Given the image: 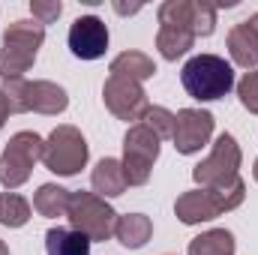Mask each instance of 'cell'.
Segmentation results:
<instances>
[{"instance_id":"1","label":"cell","mask_w":258,"mask_h":255,"mask_svg":"<svg viewBox=\"0 0 258 255\" xmlns=\"http://www.w3.org/2000/svg\"><path fill=\"white\" fill-rule=\"evenodd\" d=\"M42 42H45V27L36 18L12 21L3 33V45H0V78L3 81L21 78L36 63V54H39Z\"/></svg>"},{"instance_id":"2","label":"cell","mask_w":258,"mask_h":255,"mask_svg":"<svg viewBox=\"0 0 258 255\" xmlns=\"http://www.w3.org/2000/svg\"><path fill=\"white\" fill-rule=\"evenodd\" d=\"M243 198H246L243 180H234L219 189H189L174 201V213L183 225H198V222H210V219L240 207Z\"/></svg>"},{"instance_id":"3","label":"cell","mask_w":258,"mask_h":255,"mask_svg":"<svg viewBox=\"0 0 258 255\" xmlns=\"http://www.w3.org/2000/svg\"><path fill=\"white\" fill-rule=\"evenodd\" d=\"M180 81L192 99L213 102V99H222L234 87V69L219 54H195L192 60H186Z\"/></svg>"},{"instance_id":"4","label":"cell","mask_w":258,"mask_h":255,"mask_svg":"<svg viewBox=\"0 0 258 255\" xmlns=\"http://www.w3.org/2000/svg\"><path fill=\"white\" fill-rule=\"evenodd\" d=\"M159 33L156 48L165 60L183 57L195 45V24H192V0H165L159 6Z\"/></svg>"},{"instance_id":"5","label":"cell","mask_w":258,"mask_h":255,"mask_svg":"<svg viewBox=\"0 0 258 255\" xmlns=\"http://www.w3.org/2000/svg\"><path fill=\"white\" fill-rule=\"evenodd\" d=\"M3 96L9 102V111L12 114H24V111H36V114H60L69 105V96L60 84L54 81H24V78H15V81H3Z\"/></svg>"},{"instance_id":"6","label":"cell","mask_w":258,"mask_h":255,"mask_svg":"<svg viewBox=\"0 0 258 255\" xmlns=\"http://www.w3.org/2000/svg\"><path fill=\"white\" fill-rule=\"evenodd\" d=\"M66 219L90 243L93 240H108L114 234V225H117L114 207L105 198H99L96 192H72L69 207H66Z\"/></svg>"},{"instance_id":"7","label":"cell","mask_w":258,"mask_h":255,"mask_svg":"<svg viewBox=\"0 0 258 255\" xmlns=\"http://www.w3.org/2000/svg\"><path fill=\"white\" fill-rule=\"evenodd\" d=\"M42 150H45V141L36 132L30 129L15 132L0 153V186L18 189L21 183H27L33 174V165L42 159Z\"/></svg>"},{"instance_id":"8","label":"cell","mask_w":258,"mask_h":255,"mask_svg":"<svg viewBox=\"0 0 258 255\" xmlns=\"http://www.w3.org/2000/svg\"><path fill=\"white\" fill-rule=\"evenodd\" d=\"M237 171H240V144L234 141L231 132H222L213 141L210 156L192 168V177L201 189H219V186L240 180Z\"/></svg>"},{"instance_id":"9","label":"cell","mask_w":258,"mask_h":255,"mask_svg":"<svg viewBox=\"0 0 258 255\" xmlns=\"http://www.w3.org/2000/svg\"><path fill=\"white\" fill-rule=\"evenodd\" d=\"M42 162L48 171L60 174V177H72L87 165V141L81 135V129L57 126L48 138H45V150H42Z\"/></svg>"},{"instance_id":"10","label":"cell","mask_w":258,"mask_h":255,"mask_svg":"<svg viewBox=\"0 0 258 255\" xmlns=\"http://www.w3.org/2000/svg\"><path fill=\"white\" fill-rule=\"evenodd\" d=\"M159 156V138L153 129H147L144 123L129 126L123 135V174H126V186H144L150 180L153 162Z\"/></svg>"},{"instance_id":"11","label":"cell","mask_w":258,"mask_h":255,"mask_svg":"<svg viewBox=\"0 0 258 255\" xmlns=\"http://www.w3.org/2000/svg\"><path fill=\"white\" fill-rule=\"evenodd\" d=\"M102 99H105V108L117 120H126L132 126L138 120H144L150 111L144 87L132 78H120V75H108V81L102 84Z\"/></svg>"},{"instance_id":"12","label":"cell","mask_w":258,"mask_h":255,"mask_svg":"<svg viewBox=\"0 0 258 255\" xmlns=\"http://www.w3.org/2000/svg\"><path fill=\"white\" fill-rule=\"evenodd\" d=\"M213 123H216V120H213L210 111H201V108H180V111L174 114V135H171L174 150L183 153V156L198 153V150L210 141Z\"/></svg>"},{"instance_id":"13","label":"cell","mask_w":258,"mask_h":255,"mask_svg":"<svg viewBox=\"0 0 258 255\" xmlns=\"http://www.w3.org/2000/svg\"><path fill=\"white\" fill-rule=\"evenodd\" d=\"M108 48V27L96 15H81L69 27V51L78 60H99Z\"/></svg>"},{"instance_id":"14","label":"cell","mask_w":258,"mask_h":255,"mask_svg":"<svg viewBox=\"0 0 258 255\" xmlns=\"http://www.w3.org/2000/svg\"><path fill=\"white\" fill-rule=\"evenodd\" d=\"M228 54L243 69H255L258 66V12L231 27V33H228Z\"/></svg>"},{"instance_id":"15","label":"cell","mask_w":258,"mask_h":255,"mask_svg":"<svg viewBox=\"0 0 258 255\" xmlns=\"http://www.w3.org/2000/svg\"><path fill=\"white\" fill-rule=\"evenodd\" d=\"M90 183H93V189H96L99 198H117V195H123L126 174H123L120 159H111V156L99 159L96 168H93V174H90Z\"/></svg>"},{"instance_id":"16","label":"cell","mask_w":258,"mask_h":255,"mask_svg":"<svg viewBox=\"0 0 258 255\" xmlns=\"http://www.w3.org/2000/svg\"><path fill=\"white\" fill-rule=\"evenodd\" d=\"M153 234V222L150 216L144 213H126V216H117V225H114V237L120 240V246L126 249H141Z\"/></svg>"},{"instance_id":"17","label":"cell","mask_w":258,"mask_h":255,"mask_svg":"<svg viewBox=\"0 0 258 255\" xmlns=\"http://www.w3.org/2000/svg\"><path fill=\"white\" fill-rule=\"evenodd\" d=\"M45 252L48 255H90V240L75 228H48L45 231Z\"/></svg>"},{"instance_id":"18","label":"cell","mask_w":258,"mask_h":255,"mask_svg":"<svg viewBox=\"0 0 258 255\" xmlns=\"http://www.w3.org/2000/svg\"><path fill=\"white\" fill-rule=\"evenodd\" d=\"M108 72L111 75H120V78H132V81L141 84V81H147V78L156 75V63L144 51H123V54H117L111 60Z\"/></svg>"},{"instance_id":"19","label":"cell","mask_w":258,"mask_h":255,"mask_svg":"<svg viewBox=\"0 0 258 255\" xmlns=\"http://www.w3.org/2000/svg\"><path fill=\"white\" fill-rule=\"evenodd\" d=\"M69 195L72 192L57 186V183H42L36 195H33V207L39 216H48V219H57L66 216V207H69Z\"/></svg>"},{"instance_id":"20","label":"cell","mask_w":258,"mask_h":255,"mask_svg":"<svg viewBox=\"0 0 258 255\" xmlns=\"http://www.w3.org/2000/svg\"><path fill=\"white\" fill-rule=\"evenodd\" d=\"M189 255H234V234L225 228H210L189 240Z\"/></svg>"},{"instance_id":"21","label":"cell","mask_w":258,"mask_h":255,"mask_svg":"<svg viewBox=\"0 0 258 255\" xmlns=\"http://www.w3.org/2000/svg\"><path fill=\"white\" fill-rule=\"evenodd\" d=\"M30 219V204L18 195V192H6L0 195V225L6 228H21Z\"/></svg>"},{"instance_id":"22","label":"cell","mask_w":258,"mask_h":255,"mask_svg":"<svg viewBox=\"0 0 258 255\" xmlns=\"http://www.w3.org/2000/svg\"><path fill=\"white\" fill-rule=\"evenodd\" d=\"M141 123L147 129H153L159 141L174 135V114H171L168 108H162V105H150V111H147V117H144Z\"/></svg>"},{"instance_id":"23","label":"cell","mask_w":258,"mask_h":255,"mask_svg":"<svg viewBox=\"0 0 258 255\" xmlns=\"http://www.w3.org/2000/svg\"><path fill=\"white\" fill-rule=\"evenodd\" d=\"M192 24L195 36H210L216 30V6L207 0H192Z\"/></svg>"},{"instance_id":"24","label":"cell","mask_w":258,"mask_h":255,"mask_svg":"<svg viewBox=\"0 0 258 255\" xmlns=\"http://www.w3.org/2000/svg\"><path fill=\"white\" fill-rule=\"evenodd\" d=\"M237 96H240V105L246 111L258 114V69L246 72L240 81H237Z\"/></svg>"},{"instance_id":"25","label":"cell","mask_w":258,"mask_h":255,"mask_svg":"<svg viewBox=\"0 0 258 255\" xmlns=\"http://www.w3.org/2000/svg\"><path fill=\"white\" fill-rule=\"evenodd\" d=\"M30 12H33V18L45 27V24H54V21L60 18L63 3H60V0H30Z\"/></svg>"},{"instance_id":"26","label":"cell","mask_w":258,"mask_h":255,"mask_svg":"<svg viewBox=\"0 0 258 255\" xmlns=\"http://www.w3.org/2000/svg\"><path fill=\"white\" fill-rule=\"evenodd\" d=\"M114 9H117V12H120V15H132V12H138V9H141V3H120V0H114Z\"/></svg>"},{"instance_id":"27","label":"cell","mask_w":258,"mask_h":255,"mask_svg":"<svg viewBox=\"0 0 258 255\" xmlns=\"http://www.w3.org/2000/svg\"><path fill=\"white\" fill-rule=\"evenodd\" d=\"M9 114H12V111H9V102H6V96H3V90H0V129L9 120Z\"/></svg>"},{"instance_id":"28","label":"cell","mask_w":258,"mask_h":255,"mask_svg":"<svg viewBox=\"0 0 258 255\" xmlns=\"http://www.w3.org/2000/svg\"><path fill=\"white\" fill-rule=\"evenodd\" d=\"M0 255H9V249H6V243L0 240Z\"/></svg>"},{"instance_id":"29","label":"cell","mask_w":258,"mask_h":255,"mask_svg":"<svg viewBox=\"0 0 258 255\" xmlns=\"http://www.w3.org/2000/svg\"><path fill=\"white\" fill-rule=\"evenodd\" d=\"M252 177L258 180V159H255V168H252Z\"/></svg>"}]
</instances>
